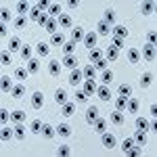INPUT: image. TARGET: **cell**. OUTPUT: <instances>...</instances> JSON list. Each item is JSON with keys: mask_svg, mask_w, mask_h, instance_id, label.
Masks as SVG:
<instances>
[{"mask_svg": "<svg viewBox=\"0 0 157 157\" xmlns=\"http://www.w3.org/2000/svg\"><path fill=\"white\" fill-rule=\"evenodd\" d=\"M113 34H115V38H128V27H124V25H115L113 27Z\"/></svg>", "mask_w": 157, "mask_h": 157, "instance_id": "ffe728a7", "label": "cell"}, {"mask_svg": "<svg viewBox=\"0 0 157 157\" xmlns=\"http://www.w3.org/2000/svg\"><path fill=\"white\" fill-rule=\"evenodd\" d=\"M128 61H130V63H138V61H140V52L136 48H130L128 50Z\"/></svg>", "mask_w": 157, "mask_h": 157, "instance_id": "d6a6232c", "label": "cell"}, {"mask_svg": "<svg viewBox=\"0 0 157 157\" xmlns=\"http://www.w3.org/2000/svg\"><path fill=\"white\" fill-rule=\"evenodd\" d=\"M111 121H113L115 126H121V124H124V113H121V111H113V113H111Z\"/></svg>", "mask_w": 157, "mask_h": 157, "instance_id": "f546056e", "label": "cell"}, {"mask_svg": "<svg viewBox=\"0 0 157 157\" xmlns=\"http://www.w3.org/2000/svg\"><path fill=\"white\" fill-rule=\"evenodd\" d=\"M117 145V138L113 136L111 132H103V147H107V149H113V147Z\"/></svg>", "mask_w": 157, "mask_h": 157, "instance_id": "6da1fadb", "label": "cell"}, {"mask_svg": "<svg viewBox=\"0 0 157 157\" xmlns=\"http://www.w3.org/2000/svg\"><path fill=\"white\" fill-rule=\"evenodd\" d=\"M94 132H97V134H103V132H107V121H105V120H101V117H98V120L94 121Z\"/></svg>", "mask_w": 157, "mask_h": 157, "instance_id": "603a6c76", "label": "cell"}, {"mask_svg": "<svg viewBox=\"0 0 157 157\" xmlns=\"http://www.w3.org/2000/svg\"><path fill=\"white\" fill-rule=\"evenodd\" d=\"M55 103H59V105H65V103H67V92H65L63 88H59V90L55 92Z\"/></svg>", "mask_w": 157, "mask_h": 157, "instance_id": "ac0fdd59", "label": "cell"}, {"mask_svg": "<svg viewBox=\"0 0 157 157\" xmlns=\"http://www.w3.org/2000/svg\"><path fill=\"white\" fill-rule=\"evenodd\" d=\"M27 11H32L27 2H19V4H17V13H19V15H25Z\"/></svg>", "mask_w": 157, "mask_h": 157, "instance_id": "db71d44e", "label": "cell"}, {"mask_svg": "<svg viewBox=\"0 0 157 157\" xmlns=\"http://www.w3.org/2000/svg\"><path fill=\"white\" fill-rule=\"evenodd\" d=\"M42 105H44V94H42V92H34V94H32V107L42 109Z\"/></svg>", "mask_w": 157, "mask_h": 157, "instance_id": "7a4b0ae2", "label": "cell"}, {"mask_svg": "<svg viewBox=\"0 0 157 157\" xmlns=\"http://www.w3.org/2000/svg\"><path fill=\"white\" fill-rule=\"evenodd\" d=\"M84 92L90 97V94H97V82L94 80H84Z\"/></svg>", "mask_w": 157, "mask_h": 157, "instance_id": "52a82bcc", "label": "cell"}, {"mask_svg": "<svg viewBox=\"0 0 157 157\" xmlns=\"http://www.w3.org/2000/svg\"><path fill=\"white\" fill-rule=\"evenodd\" d=\"M84 44H86L90 50L94 48V44H97V32H88V34L84 36Z\"/></svg>", "mask_w": 157, "mask_h": 157, "instance_id": "277c9868", "label": "cell"}, {"mask_svg": "<svg viewBox=\"0 0 157 157\" xmlns=\"http://www.w3.org/2000/svg\"><path fill=\"white\" fill-rule=\"evenodd\" d=\"M155 11V4H153V2H145V4H143V6H140V13H143V15H151V13Z\"/></svg>", "mask_w": 157, "mask_h": 157, "instance_id": "e575fe53", "label": "cell"}, {"mask_svg": "<svg viewBox=\"0 0 157 157\" xmlns=\"http://www.w3.org/2000/svg\"><path fill=\"white\" fill-rule=\"evenodd\" d=\"M73 111H75V107H73L71 103H65V105H63V115L69 117V115H73Z\"/></svg>", "mask_w": 157, "mask_h": 157, "instance_id": "11a10c76", "label": "cell"}, {"mask_svg": "<svg viewBox=\"0 0 157 157\" xmlns=\"http://www.w3.org/2000/svg\"><path fill=\"white\" fill-rule=\"evenodd\" d=\"M132 147H134V138H126V140L121 143V151H124V153H128Z\"/></svg>", "mask_w": 157, "mask_h": 157, "instance_id": "681fc988", "label": "cell"}, {"mask_svg": "<svg viewBox=\"0 0 157 157\" xmlns=\"http://www.w3.org/2000/svg\"><path fill=\"white\" fill-rule=\"evenodd\" d=\"M29 73H38V69H40V63H38V59H29L27 61V67H25Z\"/></svg>", "mask_w": 157, "mask_h": 157, "instance_id": "83f0119b", "label": "cell"}, {"mask_svg": "<svg viewBox=\"0 0 157 157\" xmlns=\"http://www.w3.org/2000/svg\"><path fill=\"white\" fill-rule=\"evenodd\" d=\"M27 75H29V71L23 69V67H17V69H15V78H17V80H27Z\"/></svg>", "mask_w": 157, "mask_h": 157, "instance_id": "ab89813d", "label": "cell"}, {"mask_svg": "<svg viewBox=\"0 0 157 157\" xmlns=\"http://www.w3.org/2000/svg\"><path fill=\"white\" fill-rule=\"evenodd\" d=\"M21 48H23V46H21V40L17 36H13L11 40H9V50H11V52H17V50H21Z\"/></svg>", "mask_w": 157, "mask_h": 157, "instance_id": "2e32d148", "label": "cell"}, {"mask_svg": "<svg viewBox=\"0 0 157 157\" xmlns=\"http://www.w3.org/2000/svg\"><path fill=\"white\" fill-rule=\"evenodd\" d=\"M101 80H103V84H111V82H113V73L109 71V69H105L103 75H101Z\"/></svg>", "mask_w": 157, "mask_h": 157, "instance_id": "816d5d0a", "label": "cell"}, {"mask_svg": "<svg viewBox=\"0 0 157 157\" xmlns=\"http://www.w3.org/2000/svg\"><path fill=\"white\" fill-rule=\"evenodd\" d=\"M103 21L107 25H113L115 23V13L113 11H105V15H103Z\"/></svg>", "mask_w": 157, "mask_h": 157, "instance_id": "d590c367", "label": "cell"}, {"mask_svg": "<svg viewBox=\"0 0 157 157\" xmlns=\"http://www.w3.org/2000/svg\"><path fill=\"white\" fill-rule=\"evenodd\" d=\"M107 65H109L107 59H101V61L94 63V69H97V71H105V69H107Z\"/></svg>", "mask_w": 157, "mask_h": 157, "instance_id": "f907efd6", "label": "cell"}, {"mask_svg": "<svg viewBox=\"0 0 157 157\" xmlns=\"http://www.w3.org/2000/svg\"><path fill=\"white\" fill-rule=\"evenodd\" d=\"M61 65H63V67H69V69H75V65H78V59H75L73 55H65Z\"/></svg>", "mask_w": 157, "mask_h": 157, "instance_id": "9c48e42d", "label": "cell"}, {"mask_svg": "<svg viewBox=\"0 0 157 157\" xmlns=\"http://www.w3.org/2000/svg\"><path fill=\"white\" fill-rule=\"evenodd\" d=\"M11 94H13L15 98H21V97L25 94V86H23V84H17V86H13Z\"/></svg>", "mask_w": 157, "mask_h": 157, "instance_id": "484cf974", "label": "cell"}, {"mask_svg": "<svg viewBox=\"0 0 157 157\" xmlns=\"http://www.w3.org/2000/svg\"><path fill=\"white\" fill-rule=\"evenodd\" d=\"M48 44H46V42H40V44H38L36 46V52H38V57H46V55H48Z\"/></svg>", "mask_w": 157, "mask_h": 157, "instance_id": "f1b7e54d", "label": "cell"}, {"mask_svg": "<svg viewBox=\"0 0 157 157\" xmlns=\"http://www.w3.org/2000/svg\"><path fill=\"white\" fill-rule=\"evenodd\" d=\"M55 132H57L55 128H50L48 124H44V126H42V132H40V134H44L46 138H52V136H55Z\"/></svg>", "mask_w": 157, "mask_h": 157, "instance_id": "ee69618b", "label": "cell"}, {"mask_svg": "<svg viewBox=\"0 0 157 157\" xmlns=\"http://www.w3.org/2000/svg\"><path fill=\"white\" fill-rule=\"evenodd\" d=\"M13 25H15L17 29H25V27H27V17H25V15H19V17H15Z\"/></svg>", "mask_w": 157, "mask_h": 157, "instance_id": "e0dca14e", "label": "cell"}, {"mask_svg": "<svg viewBox=\"0 0 157 157\" xmlns=\"http://www.w3.org/2000/svg\"><path fill=\"white\" fill-rule=\"evenodd\" d=\"M88 57H90V61H92V63H97V61H101V59H103V50L92 48L90 52H88Z\"/></svg>", "mask_w": 157, "mask_h": 157, "instance_id": "4dcf8cb0", "label": "cell"}, {"mask_svg": "<svg viewBox=\"0 0 157 157\" xmlns=\"http://www.w3.org/2000/svg\"><path fill=\"white\" fill-rule=\"evenodd\" d=\"M32 52H34V48H32V46H23V48L19 50V55H21V57H23L25 61H29V59H32Z\"/></svg>", "mask_w": 157, "mask_h": 157, "instance_id": "f6af8a7d", "label": "cell"}, {"mask_svg": "<svg viewBox=\"0 0 157 157\" xmlns=\"http://www.w3.org/2000/svg\"><path fill=\"white\" fill-rule=\"evenodd\" d=\"M151 84H153V75H149V73H145V75L140 78V86H143V88H149Z\"/></svg>", "mask_w": 157, "mask_h": 157, "instance_id": "7dc6e473", "label": "cell"}, {"mask_svg": "<svg viewBox=\"0 0 157 157\" xmlns=\"http://www.w3.org/2000/svg\"><path fill=\"white\" fill-rule=\"evenodd\" d=\"M0 13H2V21H9V19H11V17H13V15H11V11H9V9H2V11H0Z\"/></svg>", "mask_w": 157, "mask_h": 157, "instance_id": "6125c7cd", "label": "cell"}, {"mask_svg": "<svg viewBox=\"0 0 157 157\" xmlns=\"http://www.w3.org/2000/svg\"><path fill=\"white\" fill-rule=\"evenodd\" d=\"M67 6H69V9H78V0H69Z\"/></svg>", "mask_w": 157, "mask_h": 157, "instance_id": "003e7915", "label": "cell"}, {"mask_svg": "<svg viewBox=\"0 0 157 157\" xmlns=\"http://www.w3.org/2000/svg\"><path fill=\"white\" fill-rule=\"evenodd\" d=\"M0 120H2V124H6V121L11 120V113H9L6 109H2V111H0Z\"/></svg>", "mask_w": 157, "mask_h": 157, "instance_id": "680465c9", "label": "cell"}, {"mask_svg": "<svg viewBox=\"0 0 157 157\" xmlns=\"http://www.w3.org/2000/svg\"><path fill=\"white\" fill-rule=\"evenodd\" d=\"M97 120H98V109L88 107V111H86V121H88V124H94Z\"/></svg>", "mask_w": 157, "mask_h": 157, "instance_id": "30bf717a", "label": "cell"}, {"mask_svg": "<svg viewBox=\"0 0 157 157\" xmlns=\"http://www.w3.org/2000/svg\"><path fill=\"white\" fill-rule=\"evenodd\" d=\"M0 88H2V92H11V90H13V78H11V75H2Z\"/></svg>", "mask_w": 157, "mask_h": 157, "instance_id": "8992f818", "label": "cell"}, {"mask_svg": "<svg viewBox=\"0 0 157 157\" xmlns=\"http://www.w3.org/2000/svg\"><path fill=\"white\" fill-rule=\"evenodd\" d=\"M126 105H128V97H117L115 98V107H117V111H124Z\"/></svg>", "mask_w": 157, "mask_h": 157, "instance_id": "8d00e7d4", "label": "cell"}, {"mask_svg": "<svg viewBox=\"0 0 157 157\" xmlns=\"http://www.w3.org/2000/svg\"><path fill=\"white\" fill-rule=\"evenodd\" d=\"M155 42H157V34H155V32H149V44L155 46Z\"/></svg>", "mask_w": 157, "mask_h": 157, "instance_id": "be15d7a7", "label": "cell"}, {"mask_svg": "<svg viewBox=\"0 0 157 157\" xmlns=\"http://www.w3.org/2000/svg\"><path fill=\"white\" fill-rule=\"evenodd\" d=\"M97 29H98V36H109V32H111V25H107L105 21H98Z\"/></svg>", "mask_w": 157, "mask_h": 157, "instance_id": "d4e9b609", "label": "cell"}, {"mask_svg": "<svg viewBox=\"0 0 157 157\" xmlns=\"http://www.w3.org/2000/svg\"><path fill=\"white\" fill-rule=\"evenodd\" d=\"M50 42H52L55 46H63V44H65V36H63L61 32H57V34H52V38H50Z\"/></svg>", "mask_w": 157, "mask_h": 157, "instance_id": "4316f807", "label": "cell"}, {"mask_svg": "<svg viewBox=\"0 0 157 157\" xmlns=\"http://www.w3.org/2000/svg\"><path fill=\"white\" fill-rule=\"evenodd\" d=\"M61 67H63V65H61V61H50V63H48V73L57 78V75L61 73Z\"/></svg>", "mask_w": 157, "mask_h": 157, "instance_id": "7c38bea8", "label": "cell"}, {"mask_svg": "<svg viewBox=\"0 0 157 157\" xmlns=\"http://www.w3.org/2000/svg\"><path fill=\"white\" fill-rule=\"evenodd\" d=\"M42 126H44L42 121L34 120V121H32V124H29V130H32V132H34V134H40V132H42Z\"/></svg>", "mask_w": 157, "mask_h": 157, "instance_id": "f35d334b", "label": "cell"}, {"mask_svg": "<svg viewBox=\"0 0 157 157\" xmlns=\"http://www.w3.org/2000/svg\"><path fill=\"white\" fill-rule=\"evenodd\" d=\"M57 134H59L61 138H67V136L71 134V126H67V124H59V126H57Z\"/></svg>", "mask_w": 157, "mask_h": 157, "instance_id": "5bb4252c", "label": "cell"}, {"mask_svg": "<svg viewBox=\"0 0 157 157\" xmlns=\"http://www.w3.org/2000/svg\"><path fill=\"white\" fill-rule=\"evenodd\" d=\"M0 138H2V143H9V140H13V138H15V130H13V128H2Z\"/></svg>", "mask_w": 157, "mask_h": 157, "instance_id": "9a60e30c", "label": "cell"}, {"mask_svg": "<svg viewBox=\"0 0 157 157\" xmlns=\"http://www.w3.org/2000/svg\"><path fill=\"white\" fill-rule=\"evenodd\" d=\"M42 15H44V13L38 9V4H36V6H32V11H29V19H32V21H40Z\"/></svg>", "mask_w": 157, "mask_h": 157, "instance_id": "1f68e13d", "label": "cell"}, {"mask_svg": "<svg viewBox=\"0 0 157 157\" xmlns=\"http://www.w3.org/2000/svg\"><path fill=\"white\" fill-rule=\"evenodd\" d=\"M134 143H138V145H147V132H145V130H136V134H134Z\"/></svg>", "mask_w": 157, "mask_h": 157, "instance_id": "cb8c5ba5", "label": "cell"}, {"mask_svg": "<svg viewBox=\"0 0 157 157\" xmlns=\"http://www.w3.org/2000/svg\"><path fill=\"white\" fill-rule=\"evenodd\" d=\"M57 25H59V23H57L55 19H48L44 27H46V32H48V34H57Z\"/></svg>", "mask_w": 157, "mask_h": 157, "instance_id": "b9f144b4", "label": "cell"}, {"mask_svg": "<svg viewBox=\"0 0 157 157\" xmlns=\"http://www.w3.org/2000/svg\"><path fill=\"white\" fill-rule=\"evenodd\" d=\"M0 63H2V65H11V55H9V52H2V55H0Z\"/></svg>", "mask_w": 157, "mask_h": 157, "instance_id": "6f0895ef", "label": "cell"}, {"mask_svg": "<svg viewBox=\"0 0 157 157\" xmlns=\"http://www.w3.org/2000/svg\"><path fill=\"white\" fill-rule=\"evenodd\" d=\"M126 155H130V157H138V155H140V149H138V147H132V149H130V151H128Z\"/></svg>", "mask_w": 157, "mask_h": 157, "instance_id": "94428289", "label": "cell"}, {"mask_svg": "<svg viewBox=\"0 0 157 157\" xmlns=\"http://www.w3.org/2000/svg\"><path fill=\"white\" fill-rule=\"evenodd\" d=\"M117 57H120V52H117V48H113V46H109V50H107V61H117Z\"/></svg>", "mask_w": 157, "mask_h": 157, "instance_id": "bcb514c9", "label": "cell"}, {"mask_svg": "<svg viewBox=\"0 0 157 157\" xmlns=\"http://www.w3.org/2000/svg\"><path fill=\"white\" fill-rule=\"evenodd\" d=\"M63 50H65V55H73V50H75V42H73V40L65 42V44H63Z\"/></svg>", "mask_w": 157, "mask_h": 157, "instance_id": "c3c4849f", "label": "cell"}, {"mask_svg": "<svg viewBox=\"0 0 157 157\" xmlns=\"http://www.w3.org/2000/svg\"><path fill=\"white\" fill-rule=\"evenodd\" d=\"M86 80H97V69H94V65H86L84 69H82Z\"/></svg>", "mask_w": 157, "mask_h": 157, "instance_id": "4fadbf2b", "label": "cell"}, {"mask_svg": "<svg viewBox=\"0 0 157 157\" xmlns=\"http://www.w3.org/2000/svg\"><path fill=\"white\" fill-rule=\"evenodd\" d=\"M111 46H113V48H117V50H120L121 46H124V40H121V38H113V42H111Z\"/></svg>", "mask_w": 157, "mask_h": 157, "instance_id": "91938a15", "label": "cell"}, {"mask_svg": "<svg viewBox=\"0 0 157 157\" xmlns=\"http://www.w3.org/2000/svg\"><path fill=\"white\" fill-rule=\"evenodd\" d=\"M13 130H15V138H17V140H23L25 134H27V132H25V126H23V124H17Z\"/></svg>", "mask_w": 157, "mask_h": 157, "instance_id": "7402d4cb", "label": "cell"}, {"mask_svg": "<svg viewBox=\"0 0 157 157\" xmlns=\"http://www.w3.org/2000/svg\"><path fill=\"white\" fill-rule=\"evenodd\" d=\"M48 15H50V17H59V15H61V4H50Z\"/></svg>", "mask_w": 157, "mask_h": 157, "instance_id": "f5cc1de1", "label": "cell"}, {"mask_svg": "<svg viewBox=\"0 0 157 157\" xmlns=\"http://www.w3.org/2000/svg\"><path fill=\"white\" fill-rule=\"evenodd\" d=\"M97 94H98V98H101V101H111V97H113V94H111V90H109L107 86L97 88Z\"/></svg>", "mask_w": 157, "mask_h": 157, "instance_id": "8fae6325", "label": "cell"}, {"mask_svg": "<svg viewBox=\"0 0 157 157\" xmlns=\"http://www.w3.org/2000/svg\"><path fill=\"white\" fill-rule=\"evenodd\" d=\"M38 9H40V11H46V9H50V4L46 0H42V2H38Z\"/></svg>", "mask_w": 157, "mask_h": 157, "instance_id": "e7e4bbea", "label": "cell"}, {"mask_svg": "<svg viewBox=\"0 0 157 157\" xmlns=\"http://www.w3.org/2000/svg\"><path fill=\"white\" fill-rule=\"evenodd\" d=\"M11 120L15 121V124H23V120H25V113H23V111H13Z\"/></svg>", "mask_w": 157, "mask_h": 157, "instance_id": "74e56055", "label": "cell"}, {"mask_svg": "<svg viewBox=\"0 0 157 157\" xmlns=\"http://www.w3.org/2000/svg\"><path fill=\"white\" fill-rule=\"evenodd\" d=\"M75 103H80V105H86L88 103V94H86L84 90H78L75 92Z\"/></svg>", "mask_w": 157, "mask_h": 157, "instance_id": "836d02e7", "label": "cell"}, {"mask_svg": "<svg viewBox=\"0 0 157 157\" xmlns=\"http://www.w3.org/2000/svg\"><path fill=\"white\" fill-rule=\"evenodd\" d=\"M59 27H63V29H67V27H71V17L67 15V13H61L59 15Z\"/></svg>", "mask_w": 157, "mask_h": 157, "instance_id": "5b68a950", "label": "cell"}, {"mask_svg": "<svg viewBox=\"0 0 157 157\" xmlns=\"http://www.w3.org/2000/svg\"><path fill=\"white\" fill-rule=\"evenodd\" d=\"M140 55H143L147 61H153V59H155V46H151V44H145Z\"/></svg>", "mask_w": 157, "mask_h": 157, "instance_id": "3957f363", "label": "cell"}, {"mask_svg": "<svg viewBox=\"0 0 157 157\" xmlns=\"http://www.w3.org/2000/svg\"><path fill=\"white\" fill-rule=\"evenodd\" d=\"M50 17H46V13H44V15H42V17H40V21H38V23L42 25V27H44V25H46V21H48Z\"/></svg>", "mask_w": 157, "mask_h": 157, "instance_id": "03108f58", "label": "cell"}, {"mask_svg": "<svg viewBox=\"0 0 157 157\" xmlns=\"http://www.w3.org/2000/svg\"><path fill=\"white\" fill-rule=\"evenodd\" d=\"M126 109H128L130 113H136V111H138V101H136V98H128V105H126Z\"/></svg>", "mask_w": 157, "mask_h": 157, "instance_id": "7bdbcfd3", "label": "cell"}, {"mask_svg": "<svg viewBox=\"0 0 157 157\" xmlns=\"http://www.w3.org/2000/svg\"><path fill=\"white\" fill-rule=\"evenodd\" d=\"M84 80V73L80 71V69H73L71 71V75H69V84H73V86H78L80 82Z\"/></svg>", "mask_w": 157, "mask_h": 157, "instance_id": "ba28073f", "label": "cell"}, {"mask_svg": "<svg viewBox=\"0 0 157 157\" xmlns=\"http://www.w3.org/2000/svg\"><path fill=\"white\" fill-rule=\"evenodd\" d=\"M136 130H149V121H147V117H138L136 120Z\"/></svg>", "mask_w": 157, "mask_h": 157, "instance_id": "60d3db41", "label": "cell"}, {"mask_svg": "<svg viewBox=\"0 0 157 157\" xmlns=\"http://www.w3.org/2000/svg\"><path fill=\"white\" fill-rule=\"evenodd\" d=\"M57 153H59L61 157H69V155H71V149H69V147H67V145H61V147H59V151H57Z\"/></svg>", "mask_w": 157, "mask_h": 157, "instance_id": "9f6ffc18", "label": "cell"}, {"mask_svg": "<svg viewBox=\"0 0 157 157\" xmlns=\"http://www.w3.org/2000/svg\"><path fill=\"white\" fill-rule=\"evenodd\" d=\"M117 92H120V97H132V86L130 84H120V88H117Z\"/></svg>", "mask_w": 157, "mask_h": 157, "instance_id": "44dd1931", "label": "cell"}, {"mask_svg": "<svg viewBox=\"0 0 157 157\" xmlns=\"http://www.w3.org/2000/svg\"><path fill=\"white\" fill-rule=\"evenodd\" d=\"M84 36H86V34H84V29H82V27H75V29L71 32V40L75 42V44H78V42H82Z\"/></svg>", "mask_w": 157, "mask_h": 157, "instance_id": "d6986e66", "label": "cell"}]
</instances>
